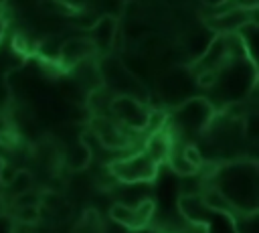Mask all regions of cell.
Here are the masks:
<instances>
[{"mask_svg":"<svg viewBox=\"0 0 259 233\" xmlns=\"http://www.w3.org/2000/svg\"><path fill=\"white\" fill-rule=\"evenodd\" d=\"M214 186L227 197L235 213H251L257 211L259 205V184H257V160H229L219 164L214 174Z\"/></svg>","mask_w":259,"mask_h":233,"instance_id":"1","label":"cell"},{"mask_svg":"<svg viewBox=\"0 0 259 233\" xmlns=\"http://www.w3.org/2000/svg\"><path fill=\"white\" fill-rule=\"evenodd\" d=\"M99 67V75H101V83L115 95H130L136 97L140 101H148L150 93L144 81H140L136 75H132L127 71V67L123 65V61L117 55H101V59L97 61Z\"/></svg>","mask_w":259,"mask_h":233,"instance_id":"2","label":"cell"},{"mask_svg":"<svg viewBox=\"0 0 259 233\" xmlns=\"http://www.w3.org/2000/svg\"><path fill=\"white\" fill-rule=\"evenodd\" d=\"M214 113H217V107L210 99L202 95H190L178 105H174L172 120H168V126L176 128L180 134H186V136H200L210 124Z\"/></svg>","mask_w":259,"mask_h":233,"instance_id":"3","label":"cell"},{"mask_svg":"<svg viewBox=\"0 0 259 233\" xmlns=\"http://www.w3.org/2000/svg\"><path fill=\"white\" fill-rule=\"evenodd\" d=\"M109 174L117 180V182H125V184H134V182H154L158 172H160V164L150 158L144 150H136V152H127L115 160H111L109 164H105Z\"/></svg>","mask_w":259,"mask_h":233,"instance_id":"4","label":"cell"},{"mask_svg":"<svg viewBox=\"0 0 259 233\" xmlns=\"http://www.w3.org/2000/svg\"><path fill=\"white\" fill-rule=\"evenodd\" d=\"M87 130L99 140L101 146L109 148V150H117V152H127L134 146V134L132 130H125L123 126H119L113 118L109 115H89V120L85 122Z\"/></svg>","mask_w":259,"mask_h":233,"instance_id":"5","label":"cell"},{"mask_svg":"<svg viewBox=\"0 0 259 233\" xmlns=\"http://www.w3.org/2000/svg\"><path fill=\"white\" fill-rule=\"evenodd\" d=\"M109 118L132 132H144L148 120V105L130 95H113L109 103Z\"/></svg>","mask_w":259,"mask_h":233,"instance_id":"6","label":"cell"},{"mask_svg":"<svg viewBox=\"0 0 259 233\" xmlns=\"http://www.w3.org/2000/svg\"><path fill=\"white\" fill-rule=\"evenodd\" d=\"M194 81V75L188 71V67H174L168 73H164L160 81V101L162 105H178L186 97H190V83Z\"/></svg>","mask_w":259,"mask_h":233,"instance_id":"7","label":"cell"},{"mask_svg":"<svg viewBox=\"0 0 259 233\" xmlns=\"http://www.w3.org/2000/svg\"><path fill=\"white\" fill-rule=\"evenodd\" d=\"M253 12L255 10H243L233 6H229L227 10L217 8V12H210V16L202 18V24L214 34H231L237 32V28H241L245 22L255 20Z\"/></svg>","mask_w":259,"mask_h":233,"instance_id":"8","label":"cell"},{"mask_svg":"<svg viewBox=\"0 0 259 233\" xmlns=\"http://www.w3.org/2000/svg\"><path fill=\"white\" fill-rule=\"evenodd\" d=\"M95 57H97V51L89 36H69V38H63L57 65L65 71H71L79 63L95 59Z\"/></svg>","mask_w":259,"mask_h":233,"instance_id":"9","label":"cell"},{"mask_svg":"<svg viewBox=\"0 0 259 233\" xmlns=\"http://www.w3.org/2000/svg\"><path fill=\"white\" fill-rule=\"evenodd\" d=\"M119 32V18L111 16V14H99L97 22L93 24V28L89 30V38L97 51V55H105L111 51L113 47V38Z\"/></svg>","mask_w":259,"mask_h":233,"instance_id":"10","label":"cell"},{"mask_svg":"<svg viewBox=\"0 0 259 233\" xmlns=\"http://www.w3.org/2000/svg\"><path fill=\"white\" fill-rule=\"evenodd\" d=\"M91 160H93L91 150L81 136L75 142L63 146L61 150V166L67 168V172H85Z\"/></svg>","mask_w":259,"mask_h":233,"instance_id":"11","label":"cell"},{"mask_svg":"<svg viewBox=\"0 0 259 233\" xmlns=\"http://www.w3.org/2000/svg\"><path fill=\"white\" fill-rule=\"evenodd\" d=\"M176 207H178V215L184 221H190V223H206L210 219V215H212V211L206 207V203H204L200 192L178 195Z\"/></svg>","mask_w":259,"mask_h":233,"instance_id":"12","label":"cell"},{"mask_svg":"<svg viewBox=\"0 0 259 233\" xmlns=\"http://www.w3.org/2000/svg\"><path fill=\"white\" fill-rule=\"evenodd\" d=\"M172 140H174V138H172L170 130H168V128H162V130H158V132L148 134V138H146L142 150H144L150 158H154L158 164H164L166 158H168V154H170Z\"/></svg>","mask_w":259,"mask_h":233,"instance_id":"13","label":"cell"},{"mask_svg":"<svg viewBox=\"0 0 259 233\" xmlns=\"http://www.w3.org/2000/svg\"><path fill=\"white\" fill-rule=\"evenodd\" d=\"M212 36H214V32H210L204 24H202L200 28H192V30L186 32V36H184V41H182V49H184V53L188 55L190 63H192L196 57L202 55V51L208 47V43H210Z\"/></svg>","mask_w":259,"mask_h":233,"instance_id":"14","label":"cell"},{"mask_svg":"<svg viewBox=\"0 0 259 233\" xmlns=\"http://www.w3.org/2000/svg\"><path fill=\"white\" fill-rule=\"evenodd\" d=\"M61 45H63V36L59 32H49L42 41L36 43V55L47 61V63H55L59 61V53H61Z\"/></svg>","mask_w":259,"mask_h":233,"instance_id":"15","label":"cell"},{"mask_svg":"<svg viewBox=\"0 0 259 233\" xmlns=\"http://www.w3.org/2000/svg\"><path fill=\"white\" fill-rule=\"evenodd\" d=\"M97 18H99V12L97 10H93V8H73L69 14H67V22L73 26V28H77V30H91L93 28V24L97 22Z\"/></svg>","mask_w":259,"mask_h":233,"instance_id":"16","label":"cell"},{"mask_svg":"<svg viewBox=\"0 0 259 233\" xmlns=\"http://www.w3.org/2000/svg\"><path fill=\"white\" fill-rule=\"evenodd\" d=\"M166 164L170 166V170H172L176 176H186V174H194V172H196V168L182 156V152L174 148V140H172V148H170V154H168V158H166Z\"/></svg>","mask_w":259,"mask_h":233,"instance_id":"17","label":"cell"},{"mask_svg":"<svg viewBox=\"0 0 259 233\" xmlns=\"http://www.w3.org/2000/svg\"><path fill=\"white\" fill-rule=\"evenodd\" d=\"M32 186H34V174H32L28 168H18L16 174H14V178L10 180V184H8L6 188H8L10 195L14 197V195H20V192L30 190Z\"/></svg>","mask_w":259,"mask_h":233,"instance_id":"18","label":"cell"},{"mask_svg":"<svg viewBox=\"0 0 259 233\" xmlns=\"http://www.w3.org/2000/svg\"><path fill=\"white\" fill-rule=\"evenodd\" d=\"M233 225H235V233H259L257 211H251V213H235L233 215Z\"/></svg>","mask_w":259,"mask_h":233,"instance_id":"19","label":"cell"},{"mask_svg":"<svg viewBox=\"0 0 259 233\" xmlns=\"http://www.w3.org/2000/svg\"><path fill=\"white\" fill-rule=\"evenodd\" d=\"M12 221H18V223H38L40 221V207L38 205H32V207H14V215H12Z\"/></svg>","mask_w":259,"mask_h":233,"instance_id":"20","label":"cell"},{"mask_svg":"<svg viewBox=\"0 0 259 233\" xmlns=\"http://www.w3.org/2000/svg\"><path fill=\"white\" fill-rule=\"evenodd\" d=\"M142 14H144V4L140 0H123L121 12H119L121 18H127L130 22H138Z\"/></svg>","mask_w":259,"mask_h":233,"instance_id":"21","label":"cell"},{"mask_svg":"<svg viewBox=\"0 0 259 233\" xmlns=\"http://www.w3.org/2000/svg\"><path fill=\"white\" fill-rule=\"evenodd\" d=\"M180 152H182V156H184V158H186V160H188L196 170H198V168L202 166V162L206 160L198 144H184V146L180 148Z\"/></svg>","mask_w":259,"mask_h":233,"instance_id":"22","label":"cell"},{"mask_svg":"<svg viewBox=\"0 0 259 233\" xmlns=\"http://www.w3.org/2000/svg\"><path fill=\"white\" fill-rule=\"evenodd\" d=\"M38 203H40V192L32 190V188L12 197V207H32V205H38Z\"/></svg>","mask_w":259,"mask_h":233,"instance_id":"23","label":"cell"},{"mask_svg":"<svg viewBox=\"0 0 259 233\" xmlns=\"http://www.w3.org/2000/svg\"><path fill=\"white\" fill-rule=\"evenodd\" d=\"M16 170H18V166L12 160H0V186L6 188L10 184V180L14 178Z\"/></svg>","mask_w":259,"mask_h":233,"instance_id":"24","label":"cell"},{"mask_svg":"<svg viewBox=\"0 0 259 233\" xmlns=\"http://www.w3.org/2000/svg\"><path fill=\"white\" fill-rule=\"evenodd\" d=\"M12 105V91L6 83V77H0V113H6Z\"/></svg>","mask_w":259,"mask_h":233,"instance_id":"25","label":"cell"},{"mask_svg":"<svg viewBox=\"0 0 259 233\" xmlns=\"http://www.w3.org/2000/svg\"><path fill=\"white\" fill-rule=\"evenodd\" d=\"M227 4L229 6H233V8H243V10H257V4H259V0H227ZM225 4V6H227Z\"/></svg>","mask_w":259,"mask_h":233,"instance_id":"26","label":"cell"},{"mask_svg":"<svg viewBox=\"0 0 259 233\" xmlns=\"http://www.w3.org/2000/svg\"><path fill=\"white\" fill-rule=\"evenodd\" d=\"M12 217L0 215V233H12Z\"/></svg>","mask_w":259,"mask_h":233,"instance_id":"27","label":"cell"},{"mask_svg":"<svg viewBox=\"0 0 259 233\" xmlns=\"http://www.w3.org/2000/svg\"><path fill=\"white\" fill-rule=\"evenodd\" d=\"M202 4L204 6H208V8H223L225 4H227V0H202Z\"/></svg>","mask_w":259,"mask_h":233,"instance_id":"28","label":"cell"},{"mask_svg":"<svg viewBox=\"0 0 259 233\" xmlns=\"http://www.w3.org/2000/svg\"><path fill=\"white\" fill-rule=\"evenodd\" d=\"M8 201H6V197L4 195H0V215H6L8 213Z\"/></svg>","mask_w":259,"mask_h":233,"instance_id":"29","label":"cell"},{"mask_svg":"<svg viewBox=\"0 0 259 233\" xmlns=\"http://www.w3.org/2000/svg\"><path fill=\"white\" fill-rule=\"evenodd\" d=\"M4 32H6V20H4V18H0V43H2Z\"/></svg>","mask_w":259,"mask_h":233,"instance_id":"30","label":"cell"},{"mask_svg":"<svg viewBox=\"0 0 259 233\" xmlns=\"http://www.w3.org/2000/svg\"><path fill=\"white\" fill-rule=\"evenodd\" d=\"M168 2H170V4H178V6H180V4H184L186 0H168Z\"/></svg>","mask_w":259,"mask_h":233,"instance_id":"31","label":"cell"},{"mask_svg":"<svg viewBox=\"0 0 259 233\" xmlns=\"http://www.w3.org/2000/svg\"><path fill=\"white\" fill-rule=\"evenodd\" d=\"M132 233H150L148 229H138V231H132Z\"/></svg>","mask_w":259,"mask_h":233,"instance_id":"32","label":"cell"},{"mask_svg":"<svg viewBox=\"0 0 259 233\" xmlns=\"http://www.w3.org/2000/svg\"><path fill=\"white\" fill-rule=\"evenodd\" d=\"M0 18H4V10H2V6H0Z\"/></svg>","mask_w":259,"mask_h":233,"instance_id":"33","label":"cell"}]
</instances>
